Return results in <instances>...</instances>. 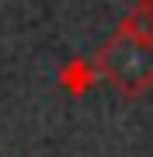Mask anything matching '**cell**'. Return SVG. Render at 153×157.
Instances as JSON below:
<instances>
[{"label": "cell", "mask_w": 153, "mask_h": 157, "mask_svg": "<svg viewBox=\"0 0 153 157\" xmlns=\"http://www.w3.org/2000/svg\"><path fill=\"white\" fill-rule=\"evenodd\" d=\"M59 80H63V87H66L70 94H87V91L94 87V80H97V67L87 63V59H73V63L63 67Z\"/></svg>", "instance_id": "2"}, {"label": "cell", "mask_w": 153, "mask_h": 157, "mask_svg": "<svg viewBox=\"0 0 153 157\" xmlns=\"http://www.w3.org/2000/svg\"><path fill=\"white\" fill-rule=\"evenodd\" d=\"M136 7H139V11H143V14H150V21H153V0H139V4H136Z\"/></svg>", "instance_id": "3"}, {"label": "cell", "mask_w": 153, "mask_h": 157, "mask_svg": "<svg viewBox=\"0 0 153 157\" xmlns=\"http://www.w3.org/2000/svg\"><path fill=\"white\" fill-rule=\"evenodd\" d=\"M94 67L122 98H143L153 87V35H136L118 25V32L97 49Z\"/></svg>", "instance_id": "1"}]
</instances>
